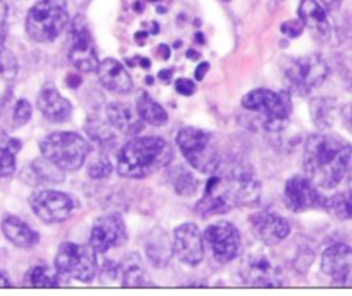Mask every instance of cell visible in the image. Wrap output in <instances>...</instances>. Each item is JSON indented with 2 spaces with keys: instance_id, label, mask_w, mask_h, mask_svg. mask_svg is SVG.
<instances>
[{
  "instance_id": "obj_35",
  "label": "cell",
  "mask_w": 352,
  "mask_h": 296,
  "mask_svg": "<svg viewBox=\"0 0 352 296\" xmlns=\"http://www.w3.org/2000/svg\"><path fill=\"white\" fill-rule=\"evenodd\" d=\"M113 171V165L110 162V160L103 156V157H99L96 158L94 162L89 164L88 167V175L91 179H104L107 176H110Z\"/></svg>"
},
{
  "instance_id": "obj_22",
  "label": "cell",
  "mask_w": 352,
  "mask_h": 296,
  "mask_svg": "<svg viewBox=\"0 0 352 296\" xmlns=\"http://www.w3.org/2000/svg\"><path fill=\"white\" fill-rule=\"evenodd\" d=\"M298 19L304 23L314 39L326 43L330 39L331 29L324 8L315 0H301L298 6Z\"/></svg>"
},
{
  "instance_id": "obj_25",
  "label": "cell",
  "mask_w": 352,
  "mask_h": 296,
  "mask_svg": "<svg viewBox=\"0 0 352 296\" xmlns=\"http://www.w3.org/2000/svg\"><path fill=\"white\" fill-rule=\"evenodd\" d=\"M117 279L122 286H150V275L139 253H126L117 263Z\"/></svg>"
},
{
  "instance_id": "obj_16",
  "label": "cell",
  "mask_w": 352,
  "mask_h": 296,
  "mask_svg": "<svg viewBox=\"0 0 352 296\" xmlns=\"http://www.w3.org/2000/svg\"><path fill=\"white\" fill-rule=\"evenodd\" d=\"M320 270L340 286L352 285V248L337 242L324 249L320 259Z\"/></svg>"
},
{
  "instance_id": "obj_45",
  "label": "cell",
  "mask_w": 352,
  "mask_h": 296,
  "mask_svg": "<svg viewBox=\"0 0 352 296\" xmlns=\"http://www.w3.org/2000/svg\"><path fill=\"white\" fill-rule=\"evenodd\" d=\"M12 284H11V281H10V278L0 270V286L1 288H6V286H11Z\"/></svg>"
},
{
  "instance_id": "obj_5",
  "label": "cell",
  "mask_w": 352,
  "mask_h": 296,
  "mask_svg": "<svg viewBox=\"0 0 352 296\" xmlns=\"http://www.w3.org/2000/svg\"><path fill=\"white\" fill-rule=\"evenodd\" d=\"M176 145L187 162L202 173H214L220 167V154L213 135L198 127H183L176 134Z\"/></svg>"
},
{
  "instance_id": "obj_34",
  "label": "cell",
  "mask_w": 352,
  "mask_h": 296,
  "mask_svg": "<svg viewBox=\"0 0 352 296\" xmlns=\"http://www.w3.org/2000/svg\"><path fill=\"white\" fill-rule=\"evenodd\" d=\"M85 132L96 142L99 143H104L109 142L110 139H113L111 131L109 129L107 125H104L100 120H88L85 123Z\"/></svg>"
},
{
  "instance_id": "obj_31",
  "label": "cell",
  "mask_w": 352,
  "mask_h": 296,
  "mask_svg": "<svg viewBox=\"0 0 352 296\" xmlns=\"http://www.w3.org/2000/svg\"><path fill=\"white\" fill-rule=\"evenodd\" d=\"M169 180L179 195H191L198 189V179L183 165H176L169 171Z\"/></svg>"
},
{
  "instance_id": "obj_18",
  "label": "cell",
  "mask_w": 352,
  "mask_h": 296,
  "mask_svg": "<svg viewBox=\"0 0 352 296\" xmlns=\"http://www.w3.org/2000/svg\"><path fill=\"white\" fill-rule=\"evenodd\" d=\"M250 229L264 245H276L290 234L289 222L275 211L264 209L250 216Z\"/></svg>"
},
{
  "instance_id": "obj_1",
  "label": "cell",
  "mask_w": 352,
  "mask_h": 296,
  "mask_svg": "<svg viewBox=\"0 0 352 296\" xmlns=\"http://www.w3.org/2000/svg\"><path fill=\"white\" fill-rule=\"evenodd\" d=\"M352 145L340 135L311 134L304 145V175L318 187L334 189L345 176Z\"/></svg>"
},
{
  "instance_id": "obj_9",
  "label": "cell",
  "mask_w": 352,
  "mask_h": 296,
  "mask_svg": "<svg viewBox=\"0 0 352 296\" xmlns=\"http://www.w3.org/2000/svg\"><path fill=\"white\" fill-rule=\"evenodd\" d=\"M241 278L250 286L275 288L283 285L280 264L264 251H253L243 256L239 270Z\"/></svg>"
},
{
  "instance_id": "obj_39",
  "label": "cell",
  "mask_w": 352,
  "mask_h": 296,
  "mask_svg": "<svg viewBox=\"0 0 352 296\" xmlns=\"http://www.w3.org/2000/svg\"><path fill=\"white\" fill-rule=\"evenodd\" d=\"M209 70V62H201L197 67H195V72H194V77L197 81H201L204 80L205 74L208 73Z\"/></svg>"
},
{
  "instance_id": "obj_14",
  "label": "cell",
  "mask_w": 352,
  "mask_h": 296,
  "mask_svg": "<svg viewBox=\"0 0 352 296\" xmlns=\"http://www.w3.org/2000/svg\"><path fill=\"white\" fill-rule=\"evenodd\" d=\"M283 202L292 212H305L309 209H324L326 197L320 194L305 175H293L286 180Z\"/></svg>"
},
{
  "instance_id": "obj_40",
  "label": "cell",
  "mask_w": 352,
  "mask_h": 296,
  "mask_svg": "<svg viewBox=\"0 0 352 296\" xmlns=\"http://www.w3.org/2000/svg\"><path fill=\"white\" fill-rule=\"evenodd\" d=\"M7 15H8V6H7V3L4 0H0V33L6 28Z\"/></svg>"
},
{
  "instance_id": "obj_27",
  "label": "cell",
  "mask_w": 352,
  "mask_h": 296,
  "mask_svg": "<svg viewBox=\"0 0 352 296\" xmlns=\"http://www.w3.org/2000/svg\"><path fill=\"white\" fill-rule=\"evenodd\" d=\"M311 121L318 129L330 128L337 117L338 106L337 101L330 96H316L309 101Z\"/></svg>"
},
{
  "instance_id": "obj_13",
  "label": "cell",
  "mask_w": 352,
  "mask_h": 296,
  "mask_svg": "<svg viewBox=\"0 0 352 296\" xmlns=\"http://www.w3.org/2000/svg\"><path fill=\"white\" fill-rule=\"evenodd\" d=\"M204 238L212 249V255L219 263L234 260L242 248L241 234L236 226L228 220H217L204 231Z\"/></svg>"
},
{
  "instance_id": "obj_19",
  "label": "cell",
  "mask_w": 352,
  "mask_h": 296,
  "mask_svg": "<svg viewBox=\"0 0 352 296\" xmlns=\"http://www.w3.org/2000/svg\"><path fill=\"white\" fill-rule=\"evenodd\" d=\"M37 109L51 123H65L72 116V103L52 83H45L37 95Z\"/></svg>"
},
{
  "instance_id": "obj_46",
  "label": "cell",
  "mask_w": 352,
  "mask_h": 296,
  "mask_svg": "<svg viewBox=\"0 0 352 296\" xmlns=\"http://www.w3.org/2000/svg\"><path fill=\"white\" fill-rule=\"evenodd\" d=\"M158 50L162 52V58H164V59H166V58L169 56V48H168V45L161 44V45L158 47Z\"/></svg>"
},
{
  "instance_id": "obj_47",
  "label": "cell",
  "mask_w": 352,
  "mask_h": 296,
  "mask_svg": "<svg viewBox=\"0 0 352 296\" xmlns=\"http://www.w3.org/2000/svg\"><path fill=\"white\" fill-rule=\"evenodd\" d=\"M187 56H188V58H192V59H197V58L199 56V54H198V52H194V51H191V50H190V51H187Z\"/></svg>"
},
{
  "instance_id": "obj_28",
  "label": "cell",
  "mask_w": 352,
  "mask_h": 296,
  "mask_svg": "<svg viewBox=\"0 0 352 296\" xmlns=\"http://www.w3.org/2000/svg\"><path fill=\"white\" fill-rule=\"evenodd\" d=\"M136 113L143 123L150 125L161 127L168 123L166 110L146 91H139L136 95Z\"/></svg>"
},
{
  "instance_id": "obj_42",
  "label": "cell",
  "mask_w": 352,
  "mask_h": 296,
  "mask_svg": "<svg viewBox=\"0 0 352 296\" xmlns=\"http://www.w3.org/2000/svg\"><path fill=\"white\" fill-rule=\"evenodd\" d=\"M345 178H346V183H348V190L352 191V153H351V157H349V161H348Z\"/></svg>"
},
{
  "instance_id": "obj_6",
  "label": "cell",
  "mask_w": 352,
  "mask_h": 296,
  "mask_svg": "<svg viewBox=\"0 0 352 296\" xmlns=\"http://www.w3.org/2000/svg\"><path fill=\"white\" fill-rule=\"evenodd\" d=\"M69 11L66 0H40L26 15V33L37 43L54 41L66 28Z\"/></svg>"
},
{
  "instance_id": "obj_15",
  "label": "cell",
  "mask_w": 352,
  "mask_h": 296,
  "mask_svg": "<svg viewBox=\"0 0 352 296\" xmlns=\"http://www.w3.org/2000/svg\"><path fill=\"white\" fill-rule=\"evenodd\" d=\"M126 238V226L122 216L117 212H110L94 220L89 245L96 253H106L109 249L122 245Z\"/></svg>"
},
{
  "instance_id": "obj_2",
  "label": "cell",
  "mask_w": 352,
  "mask_h": 296,
  "mask_svg": "<svg viewBox=\"0 0 352 296\" xmlns=\"http://www.w3.org/2000/svg\"><path fill=\"white\" fill-rule=\"evenodd\" d=\"M173 158L172 146L161 136H135L117 153V172L122 178L143 179L165 168Z\"/></svg>"
},
{
  "instance_id": "obj_24",
  "label": "cell",
  "mask_w": 352,
  "mask_h": 296,
  "mask_svg": "<svg viewBox=\"0 0 352 296\" xmlns=\"http://www.w3.org/2000/svg\"><path fill=\"white\" fill-rule=\"evenodd\" d=\"M1 231L12 245L22 249H32L40 241V234L15 215H6L3 218Z\"/></svg>"
},
{
  "instance_id": "obj_33",
  "label": "cell",
  "mask_w": 352,
  "mask_h": 296,
  "mask_svg": "<svg viewBox=\"0 0 352 296\" xmlns=\"http://www.w3.org/2000/svg\"><path fill=\"white\" fill-rule=\"evenodd\" d=\"M32 172L33 175L40 180V182H47V183H60L65 179V171L58 168L55 164H52L50 160L45 157L36 158L32 165Z\"/></svg>"
},
{
  "instance_id": "obj_21",
  "label": "cell",
  "mask_w": 352,
  "mask_h": 296,
  "mask_svg": "<svg viewBox=\"0 0 352 296\" xmlns=\"http://www.w3.org/2000/svg\"><path fill=\"white\" fill-rule=\"evenodd\" d=\"M96 73L100 84L110 92L124 95L131 92L133 87L129 73L124 65L114 58H106L99 62Z\"/></svg>"
},
{
  "instance_id": "obj_41",
  "label": "cell",
  "mask_w": 352,
  "mask_h": 296,
  "mask_svg": "<svg viewBox=\"0 0 352 296\" xmlns=\"http://www.w3.org/2000/svg\"><path fill=\"white\" fill-rule=\"evenodd\" d=\"M329 11H337L341 6V0H320Z\"/></svg>"
},
{
  "instance_id": "obj_3",
  "label": "cell",
  "mask_w": 352,
  "mask_h": 296,
  "mask_svg": "<svg viewBox=\"0 0 352 296\" xmlns=\"http://www.w3.org/2000/svg\"><path fill=\"white\" fill-rule=\"evenodd\" d=\"M241 105L249 112L261 116L264 129L278 132L286 127L292 113V95L285 91L256 88L243 95Z\"/></svg>"
},
{
  "instance_id": "obj_44",
  "label": "cell",
  "mask_w": 352,
  "mask_h": 296,
  "mask_svg": "<svg viewBox=\"0 0 352 296\" xmlns=\"http://www.w3.org/2000/svg\"><path fill=\"white\" fill-rule=\"evenodd\" d=\"M170 77H172V70L164 69V70H161V72L158 73V78H160L161 81H164V83H168V81L170 80Z\"/></svg>"
},
{
  "instance_id": "obj_11",
  "label": "cell",
  "mask_w": 352,
  "mask_h": 296,
  "mask_svg": "<svg viewBox=\"0 0 352 296\" xmlns=\"http://www.w3.org/2000/svg\"><path fill=\"white\" fill-rule=\"evenodd\" d=\"M28 202L33 213L41 222L48 224L67 220L76 208V201L70 194L52 189L33 191L29 195Z\"/></svg>"
},
{
  "instance_id": "obj_49",
  "label": "cell",
  "mask_w": 352,
  "mask_h": 296,
  "mask_svg": "<svg viewBox=\"0 0 352 296\" xmlns=\"http://www.w3.org/2000/svg\"><path fill=\"white\" fill-rule=\"evenodd\" d=\"M150 1H155V0H150Z\"/></svg>"
},
{
  "instance_id": "obj_29",
  "label": "cell",
  "mask_w": 352,
  "mask_h": 296,
  "mask_svg": "<svg viewBox=\"0 0 352 296\" xmlns=\"http://www.w3.org/2000/svg\"><path fill=\"white\" fill-rule=\"evenodd\" d=\"M63 277L56 271V268L47 264H36L30 267L23 277L25 286L34 288H55L62 285Z\"/></svg>"
},
{
  "instance_id": "obj_4",
  "label": "cell",
  "mask_w": 352,
  "mask_h": 296,
  "mask_svg": "<svg viewBox=\"0 0 352 296\" xmlns=\"http://www.w3.org/2000/svg\"><path fill=\"white\" fill-rule=\"evenodd\" d=\"M89 150V143L81 135L72 131H56L40 140L41 156L65 172L80 169Z\"/></svg>"
},
{
  "instance_id": "obj_23",
  "label": "cell",
  "mask_w": 352,
  "mask_h": 296,
  "mask_svg": "<svg viewBox=\"0 0 352 296\" xmlns=\"http://www.w3.org/2000/svg\"><path fill=\"white\" fill-rule=\"evenodd\" d=\"M106 116L109 125L118 132L129 136L138 135L143 129V121L129 105L121 102H111L106 106Z\"/></svg>"
},
{
  "instance_id": "obj_43",
  "label": "cell",
  "mask_w": 352,
  "mask_h": 296,
  "mask_svg": "<svg viewBox=\"0 0 352 296\" xmlns=\"http://www.w3.org/2000/svg\"><path fill=\"white\" fill-rule=\"evenodd\" d=\"M344 123H345L346 128L349 129V132L352 134V105L344 113Z\"/></svg>"
},
{
  "instance_id": "obj_12",
  "label": "cell",
  "mask_w": 352,
  "mask_h": 296,
  "mask_svg": "<svg viewBox=\"0 0 352 296\" xmlns=\"http://www.w3.org/2000/svg\"><path fill=\"white\" fill-rule=\"evenodd\" d=\"M220 184L234 207L252 208L260 202L261 183L246 168H235L226 178L220 176Z\"/></svg>"
},
{
  "instance_id": "obj_36",
  "label": "cell",
  "mask_w": 352,
  "mask_h": 296,
  "mask_svg": "<svg viewBox=\"0 0 352 296\" xmlns=\"http://www.w3.org/2000/svg\"><path fill=\"white\" fill-rule=\"evenodd\" d=\"M32 117V105L26 99H19L15 103L12 113V124L15 128L23 127Z\"/></svg>"
},
{
  "instance_id": "obj_38",
  "label": "cell",
  "mask_w": 352,
  "mask_h": 296,
  "mask_svg": "<svg viewBox=\"0 0 352 296\" xmlns=\"http://www.w3.org/2000/svg\"><path fill=\"white\" fill-rule=\"evenodd\" d=\"M175 89L177 94L183 95V96H190L195 92L197 87H195V83L187 77H182V78H177L175 81Z\"/></svg>"
},
{
  "instance_id": "obj_10",
  "label": "cell",
  "mask_w": 352,
  "mask_h": 296,
  "mask_svg": "<svg viewBox=\"0 0 352 296\" xmlns=\"http://www.w3.org/2000/svg\"><path fill=\"white\" fill-rule=\"evenodd\" d=\"M70 63L80 72H96L99 59L95 43L84 15L78 14L70 23V45L67 51Z\"/></svg>"
},
{
  "instance_id": "obj_20",
  "label": "cell",
  "mask_w": 352,
  "mask_h": 296,
  "mask_svg": "<svg viewBox=\"0 0 352 296\" xmlns=\"http://www.w3.org/2000/svg\"><path fill=\"white\" fill-rule=\"evenodd\" d=\"M234 208L230 198L226 195L220 186V176L213 175L208 179L204 190V195L197 201L194 211L201 218H209L217 213H226Z\"/></svg>"
},
{
  "instance_id": "obj_26",
  "label": "cell",
  "mask_w": 352,
  "mask_h": 296,
  "mask_svg": "<svg viewBox=\"0 0 352 296\" xmlns=\"http://www.w3.org/2000/svg\"><path fill=\"white\" fill-rule=\"evenodd\" d=\"M146 256L148 262L157 267L164 268L169 264L173 255V245L166 234V231L161 227H155L150 235L147 237L144 245Z\"/></svg>"
},
{
  "instance_id": "obj_37",
  "label": "cell",
  "mask_w": 352,
  "mask_h": 296,
  "mask_svg": "<svg viewBox=\"0 0 352 296\" xmlns=\"http://www.w3.org/2000/svg\"><path fill=\"white\" fill-rule=\"evenodd\" d=\"M302 30H304V23L300 19H289L280 25V32L290 39L298 37L302 33Z\"/></svg>"
},
{
  "instance_id": "obj_8",
  "label": "cell",
  "mask_w": 352,
  "mask_h": 296,
  "mask_svg": "<svg viewBox=\"0 0 352 296\" xmlns=\"http://www.w3.org/2000/svg\"><path fill=\"white\" fill-rule=\"evenodd\" d=\"M96 255L89 244L63 242L56 251L54 267L63 278L89 282L98 273Z\"/></svg>"
},
{
  "instance_id": "obj_17",
  "label": "cell",
  "mask_w": 352,
  "mask_h": 296,
  "mask_svg": "<svg viewBox=\"0 0 352 296\" xmlns=\"http://www.w3.org/2000/svg\"><path fill=\"white\" fill-rule=\"evenodd\" d=\"M173 253L190 267L198 266L204 259V235L195 223L187 222L173 230Z\"/></svg>"
},
{
  "instance_id": "obj_48",
  "label": "cell",
  "mask_w": 352,
  "mask_h": 296,
  "mask_svg": "<svg viewBox=\"0 0 352 296\" xmlns=\"http://www.w3.org/2000/svg\"><path fill=\"white\" fill-rule=\"evenodd\" d=\"M1 70H3V67H1V63H0V73H1Z\"/></svg>"
},
{
  "instance_id": "obj_7",
  "label": "cell",
  "mask_w": 352,
  "mask_h": 296,
  "mask_svg": "<svg viewBox=\"0 0 352 296\" xmlns=\"http://www.w3.org/2000/svg\"><path fill=\"white\" fill-rule=\"evenodd\" d=\"M329 74V66L320 54L294 59L285 70L283 83L290 95L305 96L320 87Z\"/></svg>"
},
{
  "instance_id": "obj_30",
  "label": "cell",
  "mask_w": 352,
  "mask_h": 296,
  "mask_svg": "<svg viewBox=\"0 0 352 296\" xmlns=\"http://www.w3.org/2000/svg\"><path fill=\"white\" fill-rule=\"evenodd\" d=\"M21 142L15 138H10L0 129V178H8L16 168L15 157L21 150Z\"/></svg>"
},
{
  "instance_id": "obj_32",
  "label": "cell",
  "mask_w": 352,
  "mask_h": 296,
  "mask_svg": "<svg viewBox=\"0 0 352 296\" xmlns=\"http://www.w3.org/2000/svg\"><path fill=\"white\" fill-rule=\"evenodd\" d=\"M324 209L340 220H352V191H338L326 197Z\"/></svg>"
}]
</instances>
